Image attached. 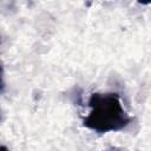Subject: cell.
I'll return each mask as SVG.
<instances>
[{"label":"cell","mask_w":151,"mask_h":151,"mask_svg":"<svg viewBox=\"0 0 151 151\" xmlns=\"http://www.w3.org/2000/svg\"><path fill=\"white\" fill-rule=\"evenodd\" d=\"M98 99L99 100H96L94 111L91 116V123H93V127L105 131L110 129H117L125 123L123 110L120 109L117 99L111 97Z\"/></svg>","instance_id":"6da1fadb"}]
</instances>
